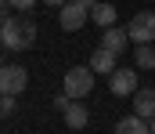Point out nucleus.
<instances>
[{
	"label": "nucleus",
	"instance_id": "f257e3e1",
	"mask_svg": "<svg viewBox=\"0 0 155 134\" xmlns=\"http://www.w3.org/2000/svg\"><path fill=\"white\" fill-rule=\"evenodd\" d=\"M0 44L7 47V51H29V47L36 44V26H33V18H25V15L7 18V22L0 26Z\"/></svg>",
	"mask_w": 155,
	"mask_h": 134
},
{
	"label": "nucleus",
	"instance_id": "6ab92c4d",
	"mask_svg": "<svg viewBox=\"0 0 155 134\" xmlns=\"http://www.w3.org/2000/svg\"><path fill=\"white\" fill-rule=\"evenodd\" d=\"M148 131H152V134H155V116H152V120H148Z\"/></svg>",
	"mask_w": 155,
	"mask_h": 134
},
{
	"label": "nucleus",
	"instance_id": "4468645a",
	"mask_svg": "<svg viewBox=\"0 0 155 134\" xmlns=\"http://www.w3.org/2000/svg\"><path fill=\"white\" fill-rule=\"evenodd\" d=\"M15 112V94H0V116H11Z\"/></svg>",
	"mask_w": 155,
	"mask_h": 134
},
{
	"label": "nucleus",
	"instance_id": "dca6fc26",
	"mask_svg": "<svg viewBox=\"0 0 155 134\" xmlns=\"http://www.w3.org/2000/svg\"><path fill=\"white\" fill-rule=\"evenodd\" d=\"M7 11H11V4H7V0H0V26H4V22H7V18H11V15H7Z\"/></svg>",
	"mask_w": 155,
	"mask_h": 134
},
{
	"label": "nucleus",
	"instance_id": "6e6552de",
	"mask_svg": "<svg viewBox=\"0 0 155 134\" xmlns=\"http://www.w3.org/2000/svg\"><path fill=\"white\" fill-rule=\"evenodd\" d=\"M134 112L144 116V120H152V116H155V87L134 91Z\"/></svg>",
	"mask_w": 155,
	"mask_h": 134
},
{
	"label": "nucleus",
	"instance_id": "2eb2a0df",
	"mask_svg": "<svg viewBox=\"0 0 155 134\" xmlns=\"http://www.w3.org/2000/svg\"><path fill=\"white\" fill-rule=\"evenodd\" d=\"M7 4H11V7H18V11H22V15H25V11H33V7H36V0H7Z\"/></svg>",
	"mask_w": 155,
	"mask_h": 134
},
{
	"label": "nucleus",
	"instance_id": "ddd939ff",
	"mask_svg": "<svg viewBox=\"0 0 155 134\" xmlns=\"http://www.w3.org/2000/svg\"><path fill=\"white\" fill-rule=\"evenodd\" d=\"M134 62H137V69H155V47L152 44H137Z\"/></svg>",
	"mask_w": 155,
	"mask_h": 134
},
{
	"label": "nucleus",
	"instance_id": "1a4fd4ad",
	"mask_svg": "<svg viewBox=\"0 0 155 134\" xmlns=\"http://www.w3.org/2000/svg\"><path fill=\"white\" fill-rule=\"evenodd\" d=\"M61 116H65V123H69L72 131H83V127H87V120H90V112H87V105H83V101H69V105L61 109Z\"/></svg>",
	"mask_w": 155,
	"mask_h": 134
},
{
	"label": "nucleus",
	"instance_id": "f03ea898",
	"mask_svg": "<svg viewBox=\"0 0 155 134\" xmlns=\"http://www.w3.org/2000/svg\"><path fill=\"white\" fill-rule=\"evenodd\" d=\"M90 91H94V69H90V65H72V69L65 73V94H69L72 101H83Z\"/></svg>",
	"mask_w": 155,
	"mask_h": 134
},
{
	"label": "nucleus",
	"instance_id": "f3484780",
	"mask_svg": "<svg viewBox=\"0 0 155 134\" xmlns=\"http://www.w3.org/2000/svg\"><path fill=\"white\" fill-rule=\"evenodd\" d=\"M43 4H51V7H61V4H69V0H43Z\"/></svg>",
	"mask_w": 155,
	"mask_h": 134
},
{
	"label": "nucleus",
	"instance_id": "0eeeda50",
	"mask_svg": "<svg viewBox=\"0 0 155 134\" xmlns=\"http://www.w3.org/2000/svg\"><path fill=\"white\" fill-rule=\"evenodd\" d=\"M137 91V69H116L112 73V94L116 98H126Z\"/></svg>",
	"mask_w": 155,
	"mask_h": 134
},
{
	"label": "nucleus",
	"instance_id": "aec40b11",
	"mask_svg": "<svg viewBox=\"0 0 155 134\" xmlns=\"http://www.w3.org/2000/svg\"><path fill=\"white\" fill-rule=\"evenodd\" d=\"M4 65H7V62H4V58H0V69H4Z\"/></svg>",
	"mask_w": 155,
	"mask_h": 134
},
{
	"label": "nucleus",
	"instance_id": "423d86ee",
	"mask_svg": "<svg viewBox=\"0 0 155 134\" xmlns=\"http://www.w3.org/2000/svg\"><path fill=\"white\" fill-rule=\"evenodd\" d=\"M126 40H130V33H126V29H116V26H108V29L101 33V47H105V51H112L116 58L126 54Z\"/></svg>",
	"mask_w": 155,
	"mask_h": 134
},
{
	"label": "nucleus",
	"instance_id": "7ed1b4c3",
	"mask_svg": "<svg viewBox=\"0 0 155 134\" xmlns=\"http://www.w3.org/2000/svg\"><path fill=\"white\" fill-rule=\"evenodd\" d=\"M126 33H130L134 44H152L155 40V11H137L126 22Z\"/></svg>",
	"mask_w": 155,
	"mask_h": 134
},
{
	"label": "nucleus",
	"instance_id": "39448f33",
	"mask_svg": "<svg viewBox=\"0 0 155 134\" xmlns=\"http://www.w3.org/2000/svg\"><path fill=\"white\" fill-rule=\"evenodd\" d=\"M90 18V7H83L76 0H69V4H61V15H58V22H61V29H69V33H76L83 29V22Z\"/></svg>",
	"mask_w": 155,
	"mask_h": 134
},
{
	"label": "nucleus",
	"instance_id": "f8f14e48",
	"mask_svg": "<svg viewBox=\"0 0 155 134\" xmlns=\"http://www.w3.org/2000/svg\"><path fill=\"white\" fill-rule=\"evenodd\" d=\"M116 134H152V131H148V120L134 112V116H126V120L116 123Z\"/></svg>",
	"mask_w": 155,
	"mask_h": 134
},
{
	"label": "nucleus",
	"instance_id": "20e7f679",
	"mask_svg": "<svg viewBox=\"0 0 155 134\" xmlns=\"http://www.w3.org/2000/svg\"><path fill=\"white\" fill-rule=\"evenodd\" d=\"M25 84H29V73L22 69V65H4L0 69V94H22L25 91Z\"/></svg>",
	"mask_w": 155,
	"mask_h": 134
},
{
	"label": "nucleus",
	"instance_id": "a211bd4d",
	"mask_svg": "<svg viewBox=\"0 0 155 134\" xmlns=\"http://www.w3.org/2000/svg\"><path fill=\"white\" fill-rule=\"evenodd\" d=\"M76 4H83V7H94V4H97V0H76Z\"/></svg>",
	"mask_w": 155,
	"mask_h": 134
},
{
	"label": "nucleus",
	"instance_id": "9d476101",
	"mask_svg": "<svg viewBox=\"0 0 155 134\" xmlns=\"http://www.w3.org/2000/svg\"><path fill=\"white\" fill-rule=\"evenodd\" d=\"M90 69H94L97 76H105V73L112 76V73L119 69V65H116V54H112V51H105V47H97V51L90 54Z\"/></svg>",
	"mask_w": 155,
	"mask_h": 134
},
{
	"label": "nucleus",
	"instance_id": "9b49d317",
	"mask_svg": "<svg viewBox=\"0 0 155 134\" xmlns=\"http://www.w3.org/2000/svg\"><path fill=\"white\" fill-rule=\"evenodd\" d=\"M90 22H94V26H101V29L116 26V7H112L108 0H97V4L90 7Z\"/></svg>",
	"mask_w": 155,
	"mask_h": 134
}]
</instances>
